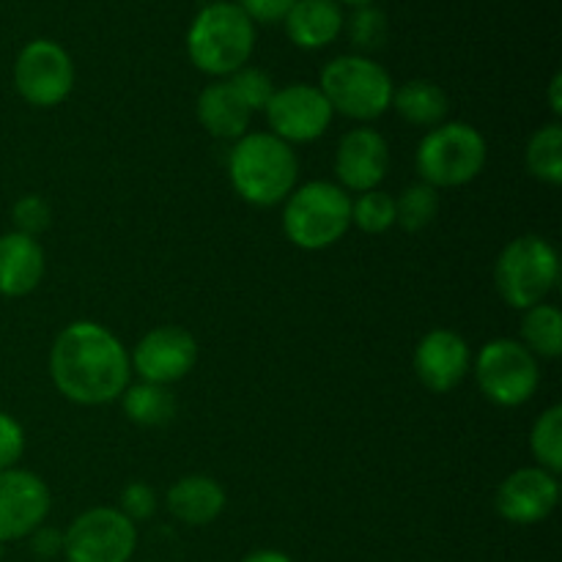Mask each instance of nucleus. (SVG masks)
Wrapping results in <instances>:
<instances>
[{"label":"nucleus","mask_w":562,"mask_h":562,"mask_svg":"<svg viewBox=\"0 0 562 562\" xmlns=\"http://www.w3.org/2000/svg\"><path fill=\"white\" fill-rule=\"evenodd\" d=\"M132 362L124 344L97 322L64 327L49 351V376L64 398L80 406H102L130 387Z\"/></svg>","instance_id":"1"},{"label":"nucleus","mask_w":562,"mask_h":562,"mask_svg":"<svg viewBox=\"0 0 562 562\" xmlns=\"http://www.w3.org/2000/svg\"><path fill=\"white\" fill-rule=\"evenodd\" d=\"M228 176L241 201L269 209L296 190L300 159L294 148L272 132H247L231 148Z\"/></svg>","instance_id":"2"},{"label":"nucleus","mask_w":562,"mask_h":562,"mask_svg":"<svg viewBox=\"0 0 562 562\" xmlns=\"http://www.w3.org/2000/svg\"><path fill=\"white\" fill-rule=\"evenodd\" d=\"M256 47V25L234 3H209L198 11L187 31V53L201 71L228 77L250 60Z\"/></svg>","instance_id":"3"},{"label":"nucleus","mask_w":562,"mask_h":562,"mask_svg":"<svg viewBox=\"0 0 562 562\" xmlns=\"http://www.w3.org/2000/svg\"><path fill=\"white\" fill-rule=\"evenodd\" d=\"M351 225V198L333 181L296 187L283 206V231L302 250H324L344 239Z\"/></svg>","instance_id":"4"},{"label":"nucleus","mask_w":562,"mask_h":562,"mask_svg":"<svg viewBox=\"0 0 562 562\" xmlns=\"http://www.w3.org/2000/svg\"><path fill=\"white\" fill-rule=\"evenodd\" d=\"M318 91L327 97L333 113L355 121H373L393 104V80L387 69L366 55H340L322 71Z\"/></svg>","instance_id":"5"},{"label":"nucleus","mask_w":562,"mask_h":562,"mask_svg":"<svg viewBox=\"0 0 562 562\" xmlns=\"http://www.w3.org/2000/svg\"><path fill=\"white\" fill-rule=\"evenodd\" d=\"M560 280L558 250L536 234L508 241L494 263V283L505 305L530 311L541 305Z\"/></svg>","instance_id":"6"},{"label":"nucleus","mask_w":562,"mask_h":562,"mask_svg":"<svg viewBox=\"0 0 562 562\" xmlns=\"http://www.w3.org/2000/svg\"><path fill=\"white\" fill-rule=\"evenodd\" d=\"M486 140L481 132L464 121H448L428 132L417 146V173L423 184L434 187H461L477 179L486 165Z\"/></svg>","instance_id":"7"},{"label":"nucleus","mask_w":562,"mask_h":562,"mask_svg":"<svg viewBox=\"0 0 562 562\" xmlns=\"http://www.w3.org/2000/svg\"><path fill=\"white\" fill-rule=\"evenodd\" d=\"M475 379L481 393L492 404L514 409L536 395L541 371H538V357L530 355L519 340L497 338L477 351Z\"/></svg>","instance_id":"8"},{"label":"nucleus","mask_w":562,"mask_h":562,"mask_svg":"<svg viewBox=\"0 0 562 562\" xmlns=\"http://www.w3.org/2000/svg\"><path fill=\"white\" fill-rule=\"evenodd\" d=\"M135 547V521L119 508L86 510L64 532V554L69 562H130Z\"/></svg>","instance_id":"9"},{"label":"nucleus","mask_w":562,"mask_h":562,"mask_svg":"<svg viewBox=\"0 0 562 562\" xmlns=\"http://www.w3.org/2000/svg\"><path fill=\"white\" fill-rule=\"evenodd\" d=\"M14 88L33 108H58L75 88V64L58 42L25 44L14 64Z\"/></svg>","instance_id":"10"},{"label":"nucleus","mask_w":562,"mask_h":562,"mask_svg":"<svg viewBox=\"0 0 562 562\" xmlns=\"http://www.w3.org/2000/svg\"><path fill=\"white\" fill-rule=\"evenodd\" d=\"M267 121L274 137L283 143H313L333 124V108L318 86L294 82L280 91L267 104Z\"/></svg>","instance_id":"11"},{"label":"nucleus","mask_w":562,"mask_h":562,"mask_svg":"<svg viewBox=\"0 0 562 562\" xmlns=\"http://www.w3.org/2000/svg\"><path fill=\"white\" fill-rule=\"evenodd\" d=\"M195 338L184 327H176V324L154 327L151 333L143 335L130 357L132 368L140 373L143 382L162 384V387L184 379L195 368Z\"/></svg>","instance_id":"12"},{"label":"nucleus","mask_w":562,"mask_h":562,"mask_svg":"<svg viewBox=\"0 0 562 562\" xmlns=\"http://www.w3.org/2000/svg\"><path fill=\"white\" fill-rule=\"evenodd\" d=\"M49 514V488L27 470L0 472V543L20 541L44 525Z\"/></svg>","instance_id":"13"},{"label":"nucleus","mask_w":562,"mask_h":562,"mask_svg":"<svg viewBox=\"0 0 562 562\" xmlns=\"http://www.w3.org/2000/svg\"><path fill=\"white\" fill-rule=\"evenodd\" d=\"M560 499L558 475L541 470V467H525L516 470L499 483L497 488V514L510 525H538L547 519Z\"/></svg>","instance_id":"14"},{"label":"nucleus","mask_w":562,"mask_h":562,"mask_svg":"<svg viewBox=\"0 0 562 562\" xmlns=\"http://www.w3.org/2000/svg\"><path fill=\"white\" fill-rule=\"evenodd\" d=\"M390 168L387 140L376 130H351L340 137L338 151H335V176H338L344 190L368 192L376 190L384 181Z\"/></svg>","instance_id":"15"},{"label":"nucleus","mask_w":562,"mask_h":562,"mask_svg":"<svg viewBox=\"0 0 562 562\" xmlns=\"http://www.w3.org/2000/svg\"><path fill=\"white\" fill-rule=\"evenodd\" d=\"M470 346L453 329H431L415 349V373L431 393H450L470 373Z\"/></svg>","instance_id":"16"},{"label":"nucleus","mask_w":562,"mask_h":562,"mask_svg":"<svg viewBox=\"0 0 562 562\" xmlns=\"http://www.w3.org/2000/svg\"><path fill=\"white\" fill-rule=\"evenodd\" d=\"M44 278V250L33 236H0V296H27Z\"/></svg>","instance_id":"17"},{"label":"nucleus","mask_w":562,"mask_h":562,"mask_svg":"<svg viewBox=\"0 0 562 562\" xmlns=\"http://www.w3.org/2000/svg\"><path fill=\"white\" fill-rule=\"evenodd\" d=\"M252 110L228 80L212 82L198 97V121L217 140H239L250 130Z\"/></svg>","instance_id":"18"},{"label":"nucleus","mask_w":562,"mask_h":562,"mask_svg":"<svg viewBox=\"0 0 562 562\" xmlns=\"http://www.w3.org/2000/svg\"><path fill=\"white\" fill-rule=\"evenodd\" d=\"M285 33L302 49H322L344 31V11L338 0H296L285 16Z\"/></svg>","instance_id":"19"},{"label":"nucleus","mask_w":562,"mask_h":562,"mask_svg":"<svg viewBox=\"0 0 562 562\" xmlns=\"http://www.w3.org/2000/svg\"><path fill=\"white\" fill-rule=\"evenodd\" d=\"M168 510L190 527L212 525L225 510V492L214 477L184 475L170 486Z\"/></svg>","instance_id":"20"},{"label":"nucleus","mask_w":562,"mask_h":562,"mask_svg":"<svg viewBox=\"0 0 562 562\" xmlns=\"http://www.w3.org/2000/svg\"><path fill=\"white\" fill-rule=\"evenodd\" d=\"M390 108H395V113L404 121H409V124L434 130V126L445 124V119H448L450 99L445 88L437 86V82L409 80L401 88H395Z\"/></svg>","instance_id":"21"},{"label":"nucleus","mask_w":562,"mask_h":562,"mask_svg":"<svg viewBox=\"0 0 562 562\" xmlns=\"http://www.w3.org/2000/svg\"><path fill=\"white\" fill-rule=\"evenodd\" d=\"M121 406H124V415L143 428L168 426L176 417V409H179L173 393L162 384L151 382L130 384L121 393Z\"/></svg>","instance_id":"22"},{"label":"nucleus","mask_w":562,"mask_h":562,"mask_svg":"<svg viewBox=\"0 0 562 562\" xmlns=\"http://www.w3.org/2000/svg\"><path fill=\"white\" fill-rule=\"evenodd\" d=\"M521 346H525L530 355L554 357L562 355V316L554 305H532L530 311H525L521 318Z\"/></svg>","instance_id":"23"},{"label":"nucleus","mask_w":562,"mask_h":562,"mask_svg":"<svg viewBox=\"0 0 562 562\" xmlns=\"http://www.w3.org/2000/svg\"><path fill=\"white\" fill-rule=\"evenodd\" d=\"M527 170L543 184L558 187L562 181V126L547 124L527 143Z\"/></svg>","instance_id":"24"},{"label":"nucleus","mask_w":562,"mask_h":562,"mask_svg":"<svg viewBox=\"0 0 562 562\" xmlns=\"http://www.w3.org/2000/svg\"><path fill=\"white\" fill-rule=\"evenodd\" d=\"M439 212V195L428 184H412L395 198V225H401L409 234L428 228Z\"/></svg>","instance_id":"25"},{"label":"nucleus","mask_w":562,"mask_h":562,"mask_svg":"<svg viewBox=\"0 0 562 562\" xmlns=\"http://www.w3.org/2000/svg\"><path fill=\"white\" fill-rule=\"evenodd\" d=\"M530 450L541 470L552 475L562 470V406H549L538 417L530 434Z\"/></svg>","instance_id":"26"},{"label":"nucleus","mask_w":562,"mask_h":562,"mask_svg":"<svg viewBox=\"0 0 562 562\" xmlns=\"http://www.w3.org/2000/svg\"><path fill=\"white\" fill-rule=\"evenodd\" d=\"M351 225L362 234H384L395 225V198L382 190L360 192L357 201H351Z\"/></svg>","instance_id":"27"},{"label":"nucleus","mask_w":562,"mask_h":562,"mask_svg":"<svg viewBox=\"0 0 562 562\" xmlns=\"http://www.w3.org/2000/svg\"><path fill=\"white\" fill-rule=\"evenodd\" d=\"M351 44L362 53H373L387 42V16L373 5H360L349 20Z\"/></svg>","instance_id":"28"},{"label":"nucleus","mask_w":562,"mask_h":562,"mask_svg":"<svg viewBox=\"0 0 562 562\" xmlns=\"http://www.w3.org/2000/svg\"><path fill=\"white\" fill-rule=\"evenodd\" d=\"M228 82L236 88V93L241 97V102H245L252 113H256V110H267L269 99H272L274 91H278L272 82V77L261 69H252V66H241L239 71H234V75H231Z\"/></svg>","instance_id":"29"},{"label":"nucleus","mask_w":562,"mask_h":562,"mask_svg":"<svg viewBox=\"0 0 562 562\" xmlns=\"http://www.w3.org/2000/svg\"><path fill=\"white\" fill-rule=\"evenodd\" d=\"M11 220H14L16 234H25L36 239L53 223V209H49V203L42 195H22L14 203V209H11Z\"/></svg>","instance_id":"30"},{"label":"nucleus","mask_w":562,"mask_h":562,"mask_svg":"<svg viewBox=\"0 0 562 562\" xmlns=\"http://www.w3.org/2000/svg\"><path fill=\"white\" fill-rule=\"evenodd\" d=\"M121 514L130 521H146L151 519L154 510H157V494L151 486H146L143 481L126 483L124 492H121Z\"/></svg>","instance_id":"31"},{"label":"nucleus","mask_w":562,"mask_h":562,"mask_svg":"<svg viewBox=\"0 0 562 562\" xmlns=\"http://www.w3.org/2000/svg\"><path fill=\"white\" fill-rule=\"evenodd\" d=\"M25 453V431L11 415L0 412V472L14 470Z\"/></svg>","instance_id":"32"},{"label":"nucleus","mask_w":562,"mask_h":562,"mask_svg":"<svg viewBox=\"0 0 562 562\" xmlns=\"http://www.w3.org/2000/svg\"><path fill=\"white\" fill-rule=\"evenodd\" d=\"M294 3L296 0H241L239 9L250 16L252 25H256V22L269 25V22L285 20L289 11L294 9Z\"/></svg>","instance_id":"33"},{"label":"nucleus","mask_w":562,"mask_h":562,"mask_svg":"<svg viewBox=\"0 0 562 562\" xmlns=\"http://www.w3.org/2000/svg\"><path fill=\"white\" fill-rule=\"evenodd\" d=\"M27 538H31V552L36 554V558H42L44 562H53V558H58V554L64 552V532L55 530V527L42 525Z\"/></svg>","instance_id":"34"},{"label":"nucleus","mask_w":562,"mask_h":562,"mask_svg":"<svg viewBox=\"0 0 562 562\" xmlns=\"http://www.w3.org/2000/svg\"><path fill=\"white\" fill-rule=\"evenodd\" d=\"M241 562H294L289 558V554L278 552V549H258V552L247 554Z\"/></svg>","instance_id":"35"},{"label":"nucleus","mask_w":562,"mask_h":562,"mask_svg":"<svg viewBox=\"0 0 562 562\" xmlns=\"http://www.w3.org/2000/svg\"><path fill=\"white\" fill-rule=\"evenodd\" d=\"M560 91H562V75H554L552 82H549V104H552V113H554V115L562 113Z\"/></svg>","instance_id":"36"},{"label":"nucleus","mask_w":562,"mask_h":562,"mask_svg":"<svg viewBox=\"0 0 562 562\" xmlns=\"http://www.w3.org/2000/svg\"><path fill=\"white\" fill-rule=\"evenodd\" d=\"M344 3H349V5H371L373 0H344Z\"/></svg>","instance_id":"37"},{"label":"nucleus","mask_w":562,"mask_h":562,"mask_svg":"<svg viewBox=\"0 0 562 562\" xmlns=\"http://www.w3.org/2000/svg\"><path fill=\"white\" fill-rule=\"evenodd\" d=\"M3 547H5V543H0V558H3Z\"/></svg>","instance_id":"38"}]
</instances>
